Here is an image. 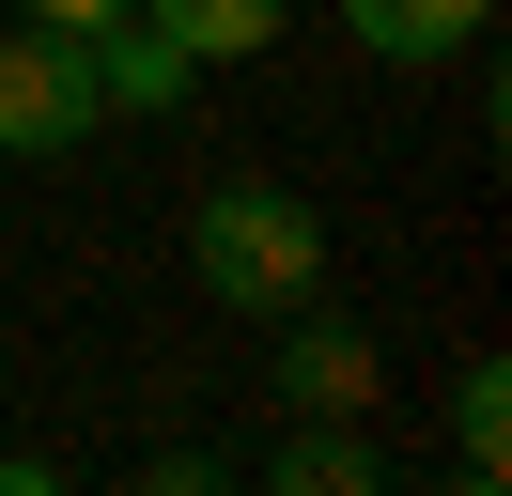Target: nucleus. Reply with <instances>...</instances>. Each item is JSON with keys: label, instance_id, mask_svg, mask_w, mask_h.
<instances>
[{"label": "nucleus", "instance_id": "f257e3e1", "mask_svg": "<svg viewBox=\"0 0 512 496\" xmlns=\"http://www.w3.org/2000/svg\"><path fill=\"white\" fill-rule=\"evenodd\" d=\"M187 279L218 310H249V326H280L295 295H326V217L295 186H264V171H218L187 202Z\"/></svg>", "mask_w": 512, "mask_h": 496}, {"label": "nucleus", "instance_id": "f03ea898", "mask_svg": "<svg viewBox=\"0 0 512 496\" xmlns=\"http://www.w3.org/2000/svg\"><path fill=\"white\" fill-rule=\"evenodd\" d=\"M78 140H109L94 47H78V31L0 16V155H16V171H47V155H78Z\"/></svg>", "mask_w": 512, "mask_h": 496}, {"label": "nucleus", "instance_id": "7ed1b4c3", "mask_svg": "<svg viewBox=\"0 0 512 496\" xmlns=\"http://www.w3.org/2000/svg\"><path fill=\"white\" fill-rule=\"evenodd\" d=\"M373 388H388L373 326H342L326 295H295L280 310V419H373Z\"/></svg>", "mask_w": 512, "mask_h": 496}, {"label": "nucleus", "instance_id": "20e7f679", "mask_svg": "<svg viewBox=\"0 0 512 496\" xmlns=\"http://www.w3.org/2000/svg\"><path fill=\"white\" fill-rule=\"evenodd\" d=\"M326 16H342L373 62H419V78H435V62H481L497 0H326Z\"/></svg>", "mask_w": 512, "mask_h": 496}, {"label": "nucleus", "instance_id": "39448f33", "mask_svg": "<svg viewBox=\"0 0 512 496\" xmlns=\"http://www.w3.org/2000/svg\"><path fill=\"white\" fill-rule=\"evenodd\" d=\"M249 481H264V496H373L388 450H373V419H280Z\"/></svg>", "mask_w": 512, "mask_h": 496}, {"label": "nucleus", "instance_id": "423d86ee", "mask_svg": "<svg viewBox=\"0 0 512 496\" xmlns=\"http://www.w3.org/2000/svg\"><path fill=\"white\" fill-rule=\"evenodd\" d=\"M94 93H109V124H125V109H187V93H202V62L171 47L156 16H109V31H94Z\"/></svg>", "mask_w": 512, "mask_h": 496}, {"label": "nucleus", "instance_id": "0eeeda50", "mask_svg": "<svg viewBox=\"0 0 512 496\" xmlns=\"http://www.w3.org/2000/svg\"><path fill=\"white\" fill-rule=\"evenodd\" d=\"M450 481H466V496L512 481V357H466V372H450Z\"/></svg>", "mask_w": 512, "mask_h": 496}, {"label": "nucleus", "instance_id": "6e6552de", "mask_svg": "<svg viewBox=\"0 0 512 496\" xmlns=\"http://www.w3.org/2000/svg\"><path fill=\"white\" fill-rule=\"evenodd\" d=\"M140 16H156L171 47L202 62V78H218V62H264V47H280V31H295V0H140Z\"/></svg>", "mask_w": 512, "mask_h": 496}, {"label": "nucleus", "instance_id": "1a4fd4ad", "mask_svg": "<svg viewBox=\"0 0 512 496\" xmlns=\"http://www.w3.org/2000/svg\"><path fill=\"white\" fill-rule=\"evenodd\" d=\"M0 16H32V31H78V47H94L109 16H140V0H0Z\"/></svg>", "mask_w": 512, "mask_h": 496}]
</instances>
